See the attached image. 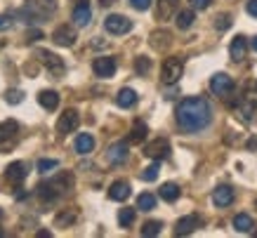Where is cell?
Wrapping results in <instances>:
<instances>
[{"label": "cell", "mask_w": 257, "mask_h": 238, "mask_svg": "<svg viewBox=\"0 0 257 238\" xmlns=\"http://www.w3.org/2000/svg\"><path fill=\"white\" fill-rule=\"evenodd\" d=\"M175 118H177V125L184 132L196 135L212 123V106L205 97H187V99L179 101Z\"/></svg>", "instance_id": "obj_1"}, {"label": "cell", "mask_w": 257, "mask_h": 238, "mask_svg": "<svg viewBox=\"0 0 257 238\" xmlns=\"http://www.w3.org/2000/svg\"><path fill=\"white\" fill-rule=\"evenodd\" d=\"M184 73V62L179 57H168L163 62V71H161V80L165 85H175Z\"/></svg>", "instance_id": "obj_2"}, {"label": "cell", "mask_w": 257, "mask_h": 238, "mask_svg": "<svg viewBox=\"0 0 257 238\" xmlns=\"http://www.w3.org/2000/svg\"><path fill=\"white\" fill-rule=\"evenodd\" d=\"M104 29L113 36H123V33H130L133 31V22L123 15H109L104 19Z\"/></svg>", "instance_id": "obj_3"}, {"label": "cell", "mask_w": 257, "mask_h": 238, "mask_svg": "<svg viewBox=\"0 0 257 238\" xmlns=\"http://www.w3.org/2000/svg\"><path fill=\"white\" fill-rule=\"evenodd\" d=\"M78 125H80L78 111H76V108H66V111L59 115V121H57V132H59V135H69V132H73Z\"/></svg>", "instance_id": "obj_4"}, {"label": "cell", "mask_w": 257, "mask_h": 238, "mask_svg": "<svg viewBox=\"0 0 257 238\" xmlns=\"http://www.w3.org/2000/svg\"><path fill=\"white\" fill-rule=\"evenodd\" d=\"M144 156H149V158H154V161H163V158H168L170 156V142L168 139H154L151 144L144 146Z\"/></svg>", "instance_id": "obj_5"}, {"label": "cell", "mask_w": 257, "mask_h": 238, "mask_svg": "<svg viewBox=\"0 0 257 238\" xmlns=\"http://www.w3.org/2000/svg\"><path fill=\"white\" fill-rule=\"evenodd\" d=\"M210 90L217 97H226V94H231V90H234V80H231V76H226V73H215L210 78Z\"/></svg>", "instance_id": "obj_6"}, {"label": "cell", "mask_w": 257, "mask_h": 238, "mask_svg": "<svg viewBox=\"0 0 257 238\" xmlns=\"http://www.w3.org/2000/svg\"><path fill=\"white\" fill-rule=\"evenodd\" d=\"M92 71L99 78H111L116 73V59L113 57H97L92 62Z\"/></svg>", "instance_id": "obj_7"}, {"label": "cell", "mask_w": 257, "mask_h": 238, "mask_svg": "<svg viewBox=\"0 0 257 238\" xmlns=\"http://www.w3.org/2000/svg\"><path fill=\"white\" fill-rule=\"evenodd\" d=\"M203 224V219L198 215H187L182 217L177 222V226H175V236H189V233H194L198 226Z\"/></svg>", "instance_id": "obj_8"}, {"label": "cell", "mask_w": 257, "mask_h": 238, "mask_svg": "<svg viewBox=\"0 0 257 238\" xmlns=\"http://www.w3.org/2000/svg\"><path fill=\"white\" fill-rule=\"evenodd\" d=\"M38 57H40V62L45 64L47 69L52 71V76H62L64 73V62L62 59H59V57H57V54H52V52H47V50H40L38 52Z\"/></svg>", "instance_id": "obj_9"}, {"label": "cell", "mask_w": 257, "mask_h": 238, "mask_svg": "<svg viewBox=\"0 0 257 238\" xmlns=\"http://www.w3.org/2000/svg\"><path fill=\"white\" fill-rule=\"evenodd\" d=\"M26 175H29V170H26V163H22V161L10 163L8 170H5V177H8V182H12V184H22L24 179H26Z\"/></svg>", "instance_id": "obj_10"}, {"label": "cell", "mask_w": 257, "mask_h": 238, "mask_svg": "<svg viewBox=\"0 0 257 238\" xmlns=\"http://www.w3.org/2000/svg\"><path fill=\"white\" fill-rule=\"evenodd\" d=\"M57 10V0H31L26 12H36L33 17H47Z\"/></svg>", "instance_id": "obj_11"}, {"label": "cell", "mask_w": 257, "mask_h": 238, "mask_svg": "<svg viewBox=\"0 0 257 238\" xmlns=\"http://www.w3.org/2000/svg\"><path fill=\"white\" fill-rule=\"evenodd\" d=\"M76 31L71 29V26H59V29H55V33H52V40H55L59 47H71L73 43H76Z\"/></svg>", "instance_id": "obj_12"}, {"label": "cell", "mask_w": 257, "mask_h": 238, "mask_svg": "<svg viewBox=\"0 0 257 238\" xmlns=\"http://www.w3.org/2000/svg\"><path fill=\"white\" fill-rule=\"evenodd\" d=\"M212 203L217 207H229L234 203V189L231 186H217L215 191H212Z\"/></svg>", "instance_id": "obj_13"}, {"label": "cell", "mask_w": 257, "mask_h": 238, "mask_svg": "<svg viewBox=\"0 0 257 238\" xmlns=\"http://www.w3.org/2000/svg\"><path fill=\"white\" fill-rule=\"evenodd\" d=\"M73 22H76V26H80V29L92 22V10L87 5V0H80L78 5H76V10H73Z\"/></svg>", "instance_id": "obj_14"}, {"label": "cell", "mask_w": 257, "mask_h": 238, "mask_svg": "<svg viewBox=\"0 0 257 238\" xmlns=\"http://www.w3.org/2000/svg\"><path fill=\"white\" fill-rule=\"evenodd\" d=\"M106 158H109V163H113V165L125 163L127 161V144H125V142H116V144H111L109 151H106Z\"/></svg>", "instance_id": "obj_15"}, {"label": "cell", "mask_w": 257, "mask_h": 238, "mask_svg": "<svg viewBox=\"0 0 257 238\" xmlns=\"http://www.w3.org/2000/svg\"><path fill=\"white\" fill-rule=\"evenodd\" d=\"M245 52H248V43H245V38H243V36H236V38L231 40V45H229L231 59H234V62H243V59H245Z\"/></svg>", "instance_id": "obj_16"}, {"label": "cell", "mask_w": 257, "mask_h": 238, "mask_svg": "<svg viewBox=\"0 0 257 238\" xmlns=\"http://www.w3.org/2000/svg\"><path fill=\"white\" fill-rule=\"evenodd\" d=\"M177 0H158V8H156V17L161 22H168L172 19V15L177 12Z\"/></svg>", "instance_id": "obj_17"}, {"label": "cell", "mask_w": 257, "mask_h": 238, "mask_svg": "<svg viewBox=\"0 0 257 238\" xmlns=\"http://www.w3.org/2000/svg\"><path fill=\"white\" fill-rule=\"evenodd\" d=\"M109 198L111 200H127L130 198V184L127 182H123V179H118V182H113L111 184V189H109Z\"/></svg>", "instance_id": "obj_18"}, {"label": "cell", "mask_w": 257, "mask_h": 238, "mask_svg": "<svg viewBox=\"0 0 257 238\" xmlns=\"http://www.w3.org/2000/svg\"><path fill=\"white\" fill-rule=\"evenodd\" d=\"M38 104L47 111H55L59 106V94L55 90H43V92H38Z\"/></svg>", "instance_id": "obj_19"}, {"label": "cell", "mask_w": 257, "mask_h": 238, "mask_svg": "<svg viewBox=\"0 0 257 238\" xmlns=\"http://www.w3.org/2000/svg\"><path fill=\"white\" fill-rule=\"evenodd\" d=\"M73 149H76V154L87 156L94 149V137H92V135H87V132H83V135H78V137H76Z\"/></svg>", "instance_id": "obj_20"}, {"label": "cell", "mask_w": 257, "mask_h": 238, "mask_svg": "<svg viewBox=\"0 0 257 238\" xmlns=\"http://www.w3.org/2000/svg\"><path fill=\"white\" fill-rule=\"evenodd\" d=\"M116 104L120 108L135 106V104H137V92H135V90H130V87H123V90L116 94Z\"/></svg>", "instance_id": "obj_21"}, {"label": "cell", "mask_w": 257, "mask_h": 238, "mask_svg": "<svg viewBox=\"0 0 257 238\" xmlns=\"http://www.w3.org/2000/svg\"><path fill=\"white\" fill-rule=\"evenodd\" d=\"M17 132H19V123H17V121H5V123H0V144L15 139Z\"/></svg>", "instance_id": "obj_22"}, {"label": "cell", "mask_w": 257, "mask_h": 238, "mask_svg": "<svg viewBox=\"0 0 257 238\" xmlns=\"http://www.w3.org/2000/svg\"><path fill=\"white\" fill-rule=\"evenodd\" d=\"M252 226H255V224H252V217L245 215V212H241V215L234 217V229L236 231H241V233H250Z\"/></svg>", "instance_id": "obj_23"}, {"label": "cell", "mask_w": 257, "mask_h": 238, "mask_svg": "<svg viewBox=\"0 0 257 238\" xmlns=\"http://www.w3.org/2000/svg\"><path fill=\"white\" fill-rule=\"evenodd\" d=\"M161 198L168 200V203H175V200L179 198V186L175 184V182H165V184L161 186Z\"/></svg>", "instance_id": "obj_24"}, {"label": "cell", "mask_w": 257, "mask_h": 238, "mask_svg": "<svg viewBox=\"0 0 257 238\" xmlns=\"http://www.w3.org/2000/svg\"><path fill=\"white\" fill-rule=\"evenodd\" d=\"M147 132H149L147 123H142V121H135L133 132H130V142H135V144L144 142V139H147Z\"/></svg>", "instance_id": "obj_25"}, {"label": "cell", "mask_w": 257, "mask_h": 238, "mask_svg": "<svg viewBox=\"0 0 257 238\" xmlns=\"http://www.w3.org/2000/svg\"><path fill=\"white\" fill-rule=\"evenodd\" d=\"M137 207L144 210V212H151V210L156 207V196H154V193H140V198H137Z\"/></svg>", "instance_id": "obj_26"}, {"label": "cell", "mask_w": 257, "mask_h": 238, "mask_svg": "<svg viewBox=\"0 0 257 238\" xmlns=\"http://www.w3.org/2000/svg\"><path fill=\"white\" fill-rule=\"evenodd\" d=\"M194 19H196L194 10H182V12L177 15V26L179 29H189V26L194 24Z\"/></svg>", "instance_id": "obj_27"}, {"label": "cell", "mask_w": 257, "mask_h": 238, "mask_svg": "<svg viewBox=\"0 0 257 238\" xmlns=\"http://www.w3.org/2000/svg\"><path fill=\"white\" fill-rule=\"evenodd\" d=\"M118 222H120V226H133V222H135V210L133 207H123L120 212H118Z\"/></svg>", "instance_id": "obj_28"}, {"label": "cell", "mask_w": 257, "mask_h": 238, "mask_svg": "<svg viewBox=\"0 0 257 238\" xmlns=\"http://www.w3.org/2000/svg\"><path fill=\"white\" fill-rule=\"evenodd\" d=\"M161 229H163V224H161V222H147L144 226H142V236H147V238L158 236V233H161Z\"/></svg>", "instance_id": "obj_29"}, {"label": "cell", "mask_w": 257, "mask_h": 238, "mask_svg": "<svg viewBox=\"0 0 257 238\" xmlns=\"http://www.w3.org/2000/svg\"><path fill=\"white\" fill-rule=\"evenodd\" d=\"M57 165H59V161H55V158H40L38 161V172L40 175H47V172H52Z\"/></svg>", "instance_id": "obj_30"}, {"label": "cell", "mask_w": 257, "mask_h": 238, "mask_svg": "<svg viewBox=\"0 0 257 238\" xmlns=\"http://www.w3.org/2000/svg\"><path fill=\"white\" fill-rule=\"evenodd\" d=\"M158 170H161V161H156L154 165L144 168V172H142V179H144V182H154V179L158 177Z\"/></svg>", "instance_id": "obj_31"}, {"label": "cell", "mask_w": 257, "mask_h": 238, "mask_svg": "<svg viewBox=\"0 0 257 238\" xmlns=\"http://www.w3.org/2000/svg\"><path fill=\"white\" fill-rule=\"evenodd\" d=\"M149 69H151V62H149V57H137V62H135V71H137L140 76H147Z\"/></svg>", "instance_id": "obj_32"}, {"label": "cell", "mask_w": 257, "mask_h": 238, "mask_svg": "<svg viewBox=\"0 0 257 238\" xmlns=\"http://www.w3.org/2000/svg\"><path fill=\"white\" fill-rule=\"evenodd\" d=\"M73 219H76V212H62V215H57L55 224L57 226H71Z\"/></svg>", "instance_id": "obj_33"}, {"label": "cell", "mask_w": 257, "mask_h": 238, "mask_svg": "<svg viewBox=\"0 0 257 238\" xmlns=\"http://www.w3.org/2000/svg\"><path fill=\"white\" fill-rule=\"evenodd\" d=\"M5 101H8V104H22L24 92L22 90H8V92H5Z\"/></svg>", "instance_id": "obj_34"}, {"label": "cell", "mask_w": 257, "mask_h": 238, "mask_svg": "<svg viewBox=\"0 0 257 238\" xmlns=\"http://www.w3.org/2000/svg\"><path fill=\"white\" fill-rule=\"evenodd\" d=\"M229 26H231V17H229V15H219L217 22H215V29H217V31H226Z\"/></svg>", "instance_id": "obj_35"}, {"label": "cell", "mask_w": 257, "mask_h": 238, "mask_svg": "<svg viewBox=\"0 0 257 238\" xmlns=\"http://www.w3.org/2000/svg\"><path fill=\"white\" fill-rule=\"evenodd\" d=\"M12 15H0V31H10L12 29Z\"/></svg>", "instance_id": "obj_36"}, {"label": "cell", "mask_w": 257, "mask_h": 238, "mask_svg": "<svg viewBox=\"0 0 257 238\" xmlns=\"http://www.w3.org/2000/svg\"><path fill=\"white\" fill-rule=\"evenodd\" d=\"M130 5L135 10H140V12H144V10L151 8V0H130Z\"/></svg>", "instance_id": "obj_37"}, {"label": "cell", "mask_w": 257, "mask_h": 238, "mask_svg": "<svg viewBox=\"0 0 257 238\" xmlns=\"http://www.w3.org/2000/svg\"><path fill=\"white\" fill-rule=\"evenodd\" d=\"M189 3H191V8L194 10H208L212 0H189Z\"/></svg>", "instance_id": "obj_38"}, {"label": "cell", "mask_w": 257, "mask_h": 238, "mask_svg": "<svg viewBox=\"0 0 257 238\" xmlns=\"http://www.w3.org/2000/svg\"><path fill=\"white\" fill-rule=\"evenodd\" d=\"M245 10H248V15H250V17H255V19H257V0H248Z\"/></svg>", "instance_id": "obj_39"}, {"label": "cell", "mask_w": 257, "mask_h": 238, "mask_svg": "<svg viewBox=\"0 0 257 238\" xmlns=\"http://www.w3.org/2000/svg\"><path fill=\"white\" fill-rule=\"evenodd\" d=\"M26 38H29V43H36V40L43 38V31H36V29H33V31H29V36H26Z\"/></svg>", "instance_id": "obj_40"}, {"label": "cell", "mask_w": 257, "mask_h": 238, "mask_svg": "<svg viewBox=\"0 0 257 238\" xmlns=\"http://www.w3.org/2000/svg\"><path fill=\"white\" fill-rule=\"evenodd\" d=\"M113 3H116V0H99V5H101V8H111Z\"/></svg>", "instance_id": "obj_41"}, {"label": "cell", "mask_w": 257, "mask_h": 238, "mask_svg": "<svg viewBox=\"0 0 257 238\" xmlns=\"http://www.w3.org/2000/svg\"><path fill=\"white\" fill-rule=\"evenodd\" d=\"M248 149H257V137H250L248 139Z\"/></svg>", "instance_id": "obj_42"}, {"label": "cell", "mask_w": 257, "mask_h": 238, "mask_svg": "<svg viewBox=\"0 0 257 238\" xmlns=\"http://www.w3.org/2000/svg\"><path fill=\"white\" fill-rule=\"evenodd\" d=\"M50 236H52L50 231H38V238H50Z\"/></svg>", "instance_id": "obj_43"}, {"label": "cell", "mask_w": 257, "mask_h": 238, "mask_svg": "<svg viewBox=\"0 0 257 238\" xmlns=\"http://www.w3.org/2000/svg\"><path fill=\"white\" fill-rule=\"evenodd\" d=\"M252 50H255V52H257V36H255V38H252Z\"/></svg>", "instance_id": "obj_44"}, {"label": "cell", "mask_w": 257, "mask_h": 238, "mask_svg": "<svg viewBox=\"0 0 257 238\" xmlns=\"http://www.w3.org/2000/svg\"><path fill=\"white\" fill-rule=\"evenodd\" d=\"M0 236H5V231H3V229H0Z\"/></svg>", "instance_id": "obj_45"}, {"label": "cell", "mask_w": 257, "mask_h": 238, "mask_svg": "<svg viewBox=\"0 0 257 238\" xmlns=\"http://www.w3.org/2000/svg\"><path fill=\"white\" fill-rule=\"evenodd\" d=\"M0 219H3V210H0Z\"/></svg>", "instance_id": "obj_46"}, {"label": "cell", "mask_w": 257, "mask_h": 238, "mask_svg": "<svg viewBox=\"0 0 257 238\" xmlns=\"http://www.w3.org/2000/svg\"><path fill=\"white\" fill-rule=\"evenodd\" d=\"M255 87H257V83H255Z\"/></svg>", "instance_id": "obj_47"}]
</instances>
